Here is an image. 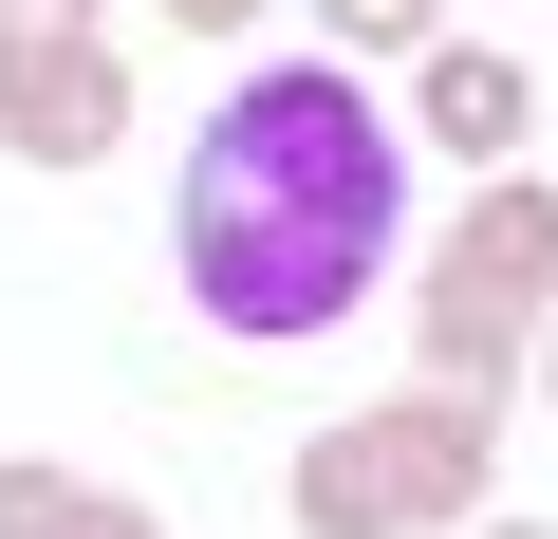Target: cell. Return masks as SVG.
I'll return each mask as SVG.
<instances>
[{
    "mask_svg": "<svg viewBox=\"0 0 558 539\" xmlns=\"http://www.w3.org/2000/svg\"><path fill=\"white\" fill-rule=\"evenodd\" d=\"M57 539H168V520H149V502H112V483H94V502H75V520H57Z\"/></svg>",
    "mask_w": 558,
    "mask_h": 539,
    "instance_id": "obj_8",
    "label": "cell"
},
{
    "mask_svg": "<svg viewBox=\"0 0 558 539\" xmlns=\"http://www.w3.org/2000/svg\"><path fill=\"white\" fill-rule=\"evenodd\" d=\"M539 317H558V186H539V168H502V186L447 223V260H428L410 354H428V391H502Z\"/></svg>",
    "mask_w": 558,
    "mask_h": 539,
    "instance_id": "obj_3",
    "label": "cell"
},
{
    "mask_svg": "<svg viewBox=\"0 0 558 539\" xmlns=\"http://www.w3.org/2000/svg\"><path fill=\"white\" fill-rule=\"evenodd\" d=\"M0 149H20V168H112V149H131V57H112L94 20L0 0Z\"/></svg>",
    "mask_w": 558,
    "mask_h": 539,
    "instance_id": "obj_4",
    "label": "cell"
},
{
    "mask_svg": "<svg viewBox=\"0 0 558 539\" xmlns=\"http://www.w3.org/2000/svg\"><path fill=\"white\" fill-rule=\"evenodd\" d=\"M465 539H558V520H465Z\"/></svg>",
    "mask_w": 558,
    "mask_h": 539,
    "instance_id": "obj_11",
    "label": "cell"
},
{
    "mask_svg": "<svg viewBox=\"0 0 558 539\" xmlns=\"http://www.w3.org/2000/svg\"><path fill=\"white\" fill-rule=\"evenodd\" d=\"M391 223H410V131H391L336 57L242 75V94L186 131V186H168L186 317H223V335H336V317L391 280Z\"/></svg>",
    "mask_w": 558,
    "mask_h": 539,
    "instance_id": "obj_1",
    "label": "cell"
},
{
    "mask_svg": "<svg viewBox=\"0 0 558 539\" xmlns=\"http://www.w3.org/2000/svg\"><path fill=\"white\" fill-rule=\"evenodd\" d=\"M484 465H502V391H391V409H354V428H317L299 446V539H465L484 520Z\"/></svg>",
    "mask_w": 558,
    "mask_h": 539,
    "instance_id": "obj_2",
    "label": "cell"
},
{
    "mask_svg": "<svg viewBox=\"0 0 558 539\" xmlns=\"http://www.w3.org/2000/svg\"><path fill=\"white\" fill-rule=\"evenodd\" d=\"M317 38H336V57H428L447 0H317Z\"/></svg>",
    "mask_w": 558,
    "mask_h": 539,
    "instance_id": "obj_6",
    "label": "cell"
},
{
    "mask_svg": "<svg viewBox=\"0 0 558 539\" xmlns=\"http://www.w3.org/2000/svg\"><path fill=\"white\" fill-rule=\"evenodd\" d=\"M521 354H539V409H558V317H539V335H521Z\"/></svg>",
    "mask_w": 558,
    "mask_h": 539,
    "instance_id": "obj_10",
    "label": "cell"
},
{
    "mask_svg": "<svg viewBox=\"0 0 558 539\" xmlns=\"http://www.w3.org/2000/svg\"><path fill=\"white\" fill-rule=\"evenodd\" d=\"M75 502H94V483H75V465H0V539H57V520H75Z\"/></svg>",
    "mask_w": 558,
    "mask_h": 539,
    "instance_id": "obj_7",
    "label": "cell"
},
{
    "mask_svg": "<svg viewBox=\"0 0 558 539\" xmlns=\"http://www.w3.org/2000/svg\"><path fill=\"white\" fill-rule=\"evenodd\" d=\"M539 131V75L502 57V38H428L410 57V149H447V168H502Z\"/></svg>",
    "mask_w": 558,
    "mask_h": 539,
    "instance_id": "obj_5",
    "label": "cell"
},
{
    "mask_svg": "<svg viewBox=\"0 0 558 539\" xmlns=\"http://www.w3.org/2000/svg\"><path fill=\"white\" fill-rule=\"evenodd\" d=\"M260 20V0H168V38H242Z\"/></svg>",
    "mask_w": 558,
    "mask_h": 539,
    "instance_id": "obj_9",
    "label": "cell"
},
{
    "mask_svg": "<svg viewBox=\"0 0 558 539\" xmlns=\"http://www.w3.org/2000/svg\"><path fill=\"white\" fill-rule=\"evenodd\" d=\"M38 20H112V0H38Z\"/></svg>",
    "mask_w": 558,
    "mask_h": 539,
    "instance_id": "obj_12",
    "label": "cell"
}]
</instances>
